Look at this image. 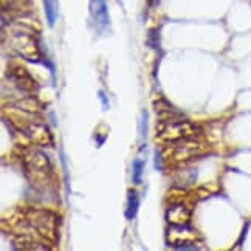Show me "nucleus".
I'll list each match as a JSON object with an SVG mask.
<instances>
[{
	"mask_svg": "<svg viewBox=\"0 0 251 251\" xmlns=\"http://www.w3.org/2000/svg\"><path fill=\"white\" fill-rule=\"evenodd\" d=\"M143 171H144V161L141 158H135L132 163V181L135 185H140L141 183Z\"/></svg>",
	"mask_w": 251,
	"mask_h": 251,
	"instance_id": "7",
	"label": "nucleus"
},
{
	"mask_svg": "<svg viewBox=\"0 0 251 251\" xmlns=\"http://www.w3.org/2000/svg\"><path fill=\"white\" fill-rule=\"evenodd\" d=\"M9 76H11V79L21 87L22 90H25V92L37 90V84H36L34 78L28 73L26 69H24V67H21V65L11 67V69H9Z\"/></svg>",
	"mask_w": 251,
	"mask_h": 251,
	"instance_id": "4",
	"label": "nucleus"
},
{
	"mask_svg": "<svg viewBox=\"0 0 251 251\" xmlns=\"http://www.w3.org/2000/svg\"><path fill=\"white\" fill-rule=\"evenodd\" d=\"M100 100L102 101V105H104V109H109V101L105 100V95H104V92H100Z\"/></svg>",
	"mask_w": 251,
	"mask_h": 251,
	"instance_id": "8",
	"label": "nucleus"
},
{
	"mask_svg": "<svg viewBox=\"0 0 251 251\" xmlns=\"http://www.w3.org/2000/svg\"><path fill=\"white\" fill-rule=\"evenodd\" d=\"M206 148L208 144L200 140V135L166 143L165 149L161 151V153H158V166L161 168V163H165L171 168L183 166L194 158L203 155L206 152Z\"/></svg>",
	"mask_w": 251,
	"mask_h": 251,
	"instance_id": "1",
	"label": "nucleus"
},
{
	"mask_svg": "<svg viewBox=\"0 0 251 251\" xmlns=\"http://www.w3.org/2000/svg\"><path fill=\"white\" fill-rule=\"evenodd\" d=\"M192 212L185 203H174L166 211V219L171 226H186L191 224Z\"/></svg>",
	"mask_w": 251,
	"mask_h": 251,
	"instance_id": "3",
	"label": "nucleus"
},
{
	"mask_svg": "<svg viewBox=\"0 0 251 251\" xmlns=\"http://www.w3.org/2000/svg\"><path fill=\"white\" fill-rule=\"evenodd\" d=\"M140 206V199L138 194L135 191L129 192V197H127V208H126V219L132 220L135 216H137V211Z\"/></svg>",
	"mask_w": 251,
	"mask_h": 251,
	"instance_id": "5",
	"label": "nucleus"
},
{
	"mask_svg": "<svg viewBox=\"0 0 251 251\" xmlns=\"http://www.w3.org/2000/svg\"><path fill=\"white\" fill-rule=\"evenodd\" d=\"M42 2H44L47 22L50 26H53L56 24V19H57V3H56V0H42Z\"/></svg>",
	"mask_w": 251,
	"mask_h": 251,
	"instance_id": "6",
	"label": "nucleus"
},
{
	"mask_svg": "<svg viewBox=\"0 0 251 251\" xmlns=\"http://www.w3.org/2000/svg\"><path fill=\"white\" fill-rule=\"evenodd\" d=\"M90 17L95 28L100 33H104L109 28V9L107 0H90Z\"/></svg>",
	"mask_w": 251,
	"mask_h": 251,
	"instance_id": "2",
	"label": "nucleus"
}]
</instances>
